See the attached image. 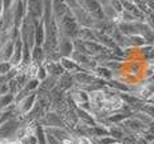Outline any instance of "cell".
I'll list each match as a JSON object with an SVG mask.
<instances>
[{
    "instance_id": "cell-1",
    "label": "cell",
    "mask_w": 154,
    "mask_h": 144,
    "mask_svg": "<svg viewBox=\"0 0 154 144\" xmlns=\"http://www.w3.org/2000/svg\"><path fill=\"white\" fill-rule=\"evenodd\" d=\"M36 98L38 96H36V93L35 92H31V93H28L27 96L22 98L16 104L17 112H19L20 115H27L29 111L32 110V107H34L35 101H36Z\"/></svg>"
},
{
    "instance_id": "cell-2",
    "label": "cell",
    "mask_w": 154,
    "mask_h": 144,
    "mask_svg": "<svg viewBox=\"0 0 154 144\" xmlns=\"http://www.w3.org/2000/svg\"><path fill=\"white\" fill-rule=\"evenodd\" d=\"M71 93V98H72V100L76 103V104L81 107L82 104H85V103H88V95L85 92V91H82L81 88L79 90H74Z\"/></svg>"
},
{
    "instance_id": "cell-3",
    "label": "cell",
    "mask_w": 154,
    "mask_h": 144,
    "mask_svg": "<svg viewBox=\"0 0 154 144\" xmlns=\"http://www.w3.org/2000/svg\"><path fill=\"white\" fill-rule=\"evenodd\" d=\"M14 100H15V93L7 92L0 95V111H5L8 108V105L12 104Z\"/></svg>"
},
{
    "instance_id": "cell-4",
    "label": "cell",
    "mask_w": 154,
    "mask_h": 144,
    "mask_svg": "<svg viewBox=\"0 0 154 144\" xmlns=\"http://www.w3.org/2000/svg\"><path fill=\"white\" fill-rule=\"evenodd\" d=\"M32 57H34V63L40 64L43 61L44 52H43V49H42V47H40V46H35L34 47V51H32ZM40 66H42V64H40Z\"/></svg>"
},
{
    "instance_id": "cell-5",
    "label": "cell",
    "mask_w": 154,
    "mask_h": 144,
    "mask_svg": "<svg viewBox=\"0 0 154 144\" xmlns=\"http://www.w3.org/2000/svg\"><path fill=\"white\" fill-rule=\"evenodd\" d=\"M140 112L145 113V115L149 116L152 120H154V104H143L140 108Z\"/></svg>"
},
{
    "instance_id": "cell-6",
    "label": "cell",
    "mask_w": 154,
    "mask_h": 144,
    "mask_svg": "<svg viewBox=\"0 0 154 144\" xmlns=\"http://www.w3.org/2000/svg\"><path fill=\"white\" fill-rule=\"evenodd\" d=\"M115 11L118 15H121L123 12V5H122V0H109L107 3Z\"/></svg>"
},
{
    "instance_id": "cell-7",
    "label": "cell",
    "mask_w": 154,
    "mask_h": 144,
    "mask_svg": "<svg viewBox=\"0 0 154 144\" xmlns=\"http://www.w3.org/2000/svg\"><path fill=\"white\" fill-rule=\"evenodd\" d=\"M76 144H94L91 142L90 137H86V136H79L78 140H76Z\"/></svg>"
},
{
    "instance_id": "cell-8",
    "label": "cell",
    "mask_w": 154,
    "mask_h": 144,
    "mask_svg": "<svg viewBox=\"0 0 154 144\" xmlns=\"http://www.w3.org/2000/svg\"><path fill=\"white\" fill-rule=\"evenodd\" d=\"M15 3V0H3V4H4V10H8V8H11V5H12Z\"/></svg>"
},
{
    "instance_id": "cell-9",
    "label": "cell",
    "mask_w": 154,
    "mask_h": 144,
    "mask_svg": "<svg viewBox=\"0 0 154 144\" xmlns=\"http://www.w3.org/2000/svg\"><path fill=\"white\" fill-rule=\"evenodd\" d=\"M149 131H152V132H154V120L152 123L149 124Z\"/></svg>"
},
{
    "instance_id": "cell-10",
    "label": "cell",
    "mask_w": 154,
    "mask_h": 144,
    "mask_svg": "<svg viewBox=\"0 0 154 144\" xmlns=\"http://www.w3.org/2000/svg\"><path fill=\"white\" fill-rule=\"evenodd\" d=\"M0 144H10V140H7V139H0Z\"/></svg>"
},
{
    "instance_id": "cell-11",
    "label": "cell",
    "mask_w": 154,
    "mask_h": 144,
    "mask_svg": "<svg viewBox=\"0 0 154 144\" xmlns=\"http://www.w3.org/2000/svg\"><path fill=\"white\" fill-rule=\"evenodd\" d=\"M10 144H23V142H20V140H11Z\"/></svg>"
},
{
    "instance_id": "cell-12",
    "label": "cell",
    "mask_w": 154,
    "mask_h": 144,
    "mask_svg": "<svg viewBox=\"0 0 154 144\" xmlns=\"http://www.w3.org/2000/svg\"><path fill=\"white\" fill-rule=\"evenodd\" d=\"M152 99H153V100H154V93H153V95H152Z\"/></svg>"
},
{
    "instance_id": "cell-13",
    "label": "cell",
    "mask_w": 154,
    "mask_h": 144,
    "mask_svg": "<svg viewBox=\"0 0 154 144\" xmlns=\"http://www.w3.org/2000/svg\"><path fill=\"white\" fill-rule=\"evenodd\" d=\"M150 144H154V142H152V143H150Z\"/></svg>"
},
{
    "instance_id": "cell-14",
    "label": "cell",
    "mask_w": 154,
    "mask_h": 144,
    "mask_svg": "<svg viewBox=\"0 0 154 144\" xmlns=\"http://www.w3.org/2000/svg\"><path fill=\"white\" fill-rule=\"evenodd\" d=\"M114 144H119V143H114Z\"/></svg>"
},
{
    "instance_id": "cell-15",
    "label": "cell",
    "mask_w": 154,
    "mask_h": 144,
    "mask_svg": "<svg viewBox=\"0 0 154 144\" xmlns=\"http://www.w3.org/2000/svg\"><path fill=\"white\" fill-rule=\"evenodd\" d=\"M119 144H121V143H119Z\"/></svg>"
}]
</instances>
